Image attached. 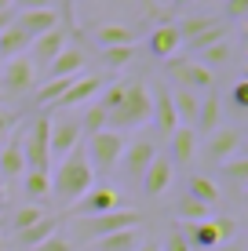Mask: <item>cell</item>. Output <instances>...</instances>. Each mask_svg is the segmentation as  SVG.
<instances>
[{
    "instance_id": "d6986e66",
    "label": "cell",
    "mask_w": 248,
    "mask_h": 251,
    "mask_svg": "<svg viewBox=\"0 0 248 251\" xmlns=\"http://www.w3.org/2000/svg\"><path fill=\"white\" fill-rule=\"evenodd\" d=\"M157 157V146L150 142V138H139V142H132V146H124V153H121V164H124V171L132 178H142V171L150 168V160Z\"/></svg>"
},
{
    "instance_id": "8d00e7d4",
    "label": "cell",
    "mask_w": 248,
    "mask_h": 251,
    "mask_svg": "<svg viewBox=\"0 0 248 251\" xmlns=\"http://www.w3.org/2000/svg\"><path fill=\"white\" fill-rule=\"evenodd\" d=\"M132 55H135V48H102V66L117 73V69H124L132 62Z\"/></svg>"
},
{
    "instance_id": "d6a6232c",
    "label": "cell",
    "mask_w": 248,
    "mask_h": 251,
    "mask_svg": "<svg viewBox=\"0 0 248 251\" xmlns=\"http://www.w3.org/2000/svg\"><path fill=\"white\" fill-rule=\"evenodd\" d=\"M44 215H48V211H44V204H22V207H15V211H11L7 226H11V233H22V229L37 226Z\"/></svg>"
},
{
    "instance_id": "60d3db41",
    "label": "cell",
    "mask_w": 248,
    "mask_h": 251,
    "mask_svg": "<svg viewBox=\"0 0 248 251\" xmlns=\"http://www.w3.org/2000/svg\"><path fill=\"white\" fill-rule=\"evenodd\" d=\"M15 127H19V113H15V109H4V106H0V146H4L7 138L15 135Z\"/></svg>"
},
{
    "instance_id": "ba28073f",
    "label": "cell",
    "mask_w": 248,
    "mask_h": 251,
    "mask_svg": "<svg viewBox=\"0 0 248 251\" xmlns=\"http://www.w3.org/2000/svg\"><path fill=\"white\" fill-rule=\"evenodd\" d=\"M33 88H37V66L29 62V55L0 62V91L4 95H26Z\"/></svg>"
},
{
    "instance_id": "603a6c76",
    "label": "cell",
    "mask_w": 248,
    "mask_h": 251,
    "mask_svg": "<svg viewBox=\"0 0 248 251\" xmlns=\"http://www.w3.org/2000/svg\"><path fill=\"white\" fill-rule=\"evenodd\" d=\"M22 193H26V201H29V204L51 201V171L26 168V175H22Z\"/></svg>"
},
{
    "instance_id": "7a4b0ae2",
    "label": "cell",
    "mask_w": 248,
    "mask_h": 251,
    "mask_svg": "<svg viewBox=\"0 0 248 251\" xmlns=\"http://www.w3.org/2000/svg\"><path fill=\"white\" fill-rule=\"evenodd\" d=\"M150 109H153V91L142 80H128V91L121 99V106L106 113V127L110 131H139V127L150 124Z\"/></svg>"
},
{
    "instance_id": "7c38bea8",
    "label": "cell",
    "mask_w": 248,
    "mask_h": 251,
    "mask_svg": "<svg viewBox=\"0 0 248 251\" xmlns=\"http://www.w3.org/2000/svg\"><path fill=\"white\" fill-rule=\"evenodd\" d=\"M168 160H172V168H190L193 157H197V131L186 124H179L172 135H168Z\"/></svg>"
},
{
    "instance_id": "c3c4849f",
    "label": "cell",
    "mask_w": 248,
    "mask_h": 251,
    "mask_svg": "<svg viewBox=\"0 0 248 251\" xmlns=\"http://www.w3.org/2000/svg\"><path fill=\"white\" fill-rule=\"evenodd\" d=\"M7 7H11V0H0V11H7Z\"/></svg>"
},
{
    "instance_id": "f6af8a7d",
    "label": "cell",
    "mask_w": 248,
    "mask_h": 251,
    "mask_svg": "<svg viewBox=\"0 0 248 251\" xmlns=\"http://www.w3.org/2000/svg\"><path fill=\"white\" fill-rule=\"evenodd\" d=\"M212 251H245V240H226V244H219V248H212Z\"/></svg>"
},
{
    "instance_id": "7dc6e473",
    "label": "cell",
    "mask_w": 248,
    "mask_h": 251,
    "mask_svg": "<svg viewBox=\"0 0 248 251\" xmlns=\"http://www.w3.org/2000/svg\"><path fill=\"white\" fill-rule=\"evenodd\" d=\"M135 251H161V244H153V240H142V244L135 248Z\"/></svg>"
},
{
    "instance_id": "9a60e30c",
    "label": "cell",
    "mask_w": 248,
    "mask_h": 251,
    "mask_svg": "<svg viewBox=\"0 0 248 251\" xmlns=\"http://www.w3.org/2000/svg\"><path fill=\"white\" fill-rule=\"evenodd\" d=\"M26 175V157H22V142L19 135H11L4 146H0V186L19 182Z\"/></svg>"
},
{
    "instance_id": "f546056e",
    "label": "cell",
    "mask_w": 248,
    "mask_h": 251,
    "mask_svg": "<svg viewBox=\"0 0 248 251\" xmlns=\"http://www.w3.org/2000/svg\"><path fill=\"white\" fill-rule=\"evenodd\" d=\"M219 178H226L230 186L245 189V182H248V153L241 150V153H234L230 160L219 164Z\"/></svg>"
},
{
    "instance_id": "b9f144b4",
    "label": "cell",
    "mask_w": 248,
    "mask_h": 251,
    "mask_svg": "<svg viewBox=\"0 0 248 251\" xmlns=\"http://www.w3.org/2000/svg\"><path fill=\"white\" fill-rule=\"evenodd\" d=\"M212 222H216L219 244H226V240H234V237H237V222L230 219V215H219V219H212Z\"/></svg>"
},
{
    "instance_id": "6da1fadb",
    "label": "cell",
    "mask_w": 248,
    "mask_h": 251,
    "mask_svg": "<svg viewBox=\"0 0 248 251\" xmlns=\"http://www.w3.org/2000/svg\"><path fill=\"white\" fill-rule=\"evenodd\" d=\"M91 186H95V171H91V164H88L84 146H77V150L66 153V157L58 160V168L51 171V197H55L58 207H73Z\"/></svg>"
},
{
    "instance_id": "277c9868",
    "label": "cell",
    "mask_w": 248,
    "mask_h": 251,
    "mask_svg": "<svg viewBox=\"0 0 248 251\" xmlns=\"http://www.w3.org/2000/svg\"><path fill=\"white\" fill-rule=\"evenodd\" d=\"M128 146V135L121 131H110V127H102V131L88 135V146H84V153H88V164L91 171H99V175H110V171L121 164V153Z\"/></svg>"
},
{
    "instance_id": "5b68a950",
    "label": "cell",
    "mask_w": 248,
    "mask_h": 251,
    "mask_svg": "<svg viewBox=\"0 0 248 251\" xmlns=\"http://www.w3.org/2000/svg\"><path fill=\"white\" fill-rule=\"evenodd\" d=\"M84 142V131H81V120L77 113H58V117H48V150H51V160H62L66 153H73L77 146Z\"/></svg>"
},
{
    "instance_id": "836d02e7",
    "label": "cell",
    "mask_w": 248,
    "mask_h": 251,
    "mask_svg": "<svg viewBox=\"0 0 248 251\" xmlns=\"http://www.w3.org/2000/svg\"><path fill=\"white\" fill-rule=\"evenodd\" d=\"M230 58H234V40H219V44L197 51V62L204 69H216V66H230Z\"/></svg>"
},
{
    "instance_id": "8992f818",
    "label": "cell",
    "mask_w": 248,
    "mask_h": 251,
    "mask_svg": "<svg viewBox=\"0 0 248 251\" xmlns=\"http://www.w3.org/2000/svg\"><path fill=\"white\" fill-rule=\"evenodd\" d=\"M22 142V157L26 168H37V171H51V150H48V117H33L26 135L19 138Z\"/></svg>"
},
{
    "instance_id": "7bdbcfd3",
    "label": "cell",
    "mask_w": 248,
    "mask_h": 251,
    "mask_svg": "<svg viewBox=\"0 0 248 251\" xmlns=\"http://www.w3.org/2000/svg\"><path fill=\"white\" fill-rule=\"evenodd\" d=\"M161 251H193V248H190V240L183 237V229L175 226L172 233H168V240H165V244H161Z\"/></svg>"
},
{
    "instance_id": "f907efd6",
    "label": "cell",
    "mask_w": 248,
    "mask_h": 251,
    "mask_svg": "<svg viewBox=\"0 0 248 251\" xmlns=\"http://www.w3.org/2000/svg\"><path fill=\"white\" fill-rule=\"evenodd\" d=\"M0 189H4V186H0Z\"/></svg>"
},
{
    "instance_id": "681fc988",
    "label": "cell",
    "mask_w": 248,
    "mask_h": 251,
    "mask_svg": "<svg viewBox=\"0 0 248 251\" xmlns=\"http://www.w3.org/2000/svg\"><path fill=\"white\" fill-rule=\"evenodd\" d=\"M186 4H193V0H175V7H186Z\"/></svg>"
},
{
    "instance_id": "ac0fdd59",
    "label": "cell",
    "mask_w": 248,
    "mask_h": 251,
    "mask_svg": "<svg viewBox=\"0 0 248 251\" xmlns=\"http://www.w3.org/2000/svg\"><path fill=\"white\" fill-rule=\"evenodd\" d=\"M84 66H88V55H84L81 48L66 44V48H62V51H58V55L44 66V76H81V73H84Z\"/></svg>"
},
{
    "instance_id": "8fae6325",
    "label": "cell",
    "mask_w": 248,
    "mask_h": 251,
    "mask_svg": "<svg viewBox=\"0 0 248 251\" xmlns=\"http://www.w3.org/2000/svg\"><path fill=\"white\" fill-rule=\"evenodd\" d=\"M121 207V197H117L113 186H91L88 193L81 197V201L73 204V215L77 219H91V215H106V211H117Z\"/></svg>"
},
{
    "instance_id": "e0dca14e",
    "label": "cell",
    "mask_w": 248,
    "mask_h": 251,
    "mask_svg": "<svg viewBox=\"0 0 248 251\" xmlns=\"http://www.w3.org/2000/svg\"><path fill=\"white\" fill-rule=\"evenodd\" d=\"M15 25L26 33V37H44V33L58 29V11L55 7H40V11H19L15 15Z\"/></svg>"
},
{
    "instance_id": "d4e9b609",
    "label": "cell",
    "mask_w": 248,
    "mask_h": 251,
    "mask_svg": "<svg viewBox=\"0 0 248 251\" xmlns=\"http://www.w3.org/2000/svg\"><path fill=\"white\" fill-rule=\"evenodd\" d=\"M29 44H33V37H26L19 25L11 22L4 33H0V62H11V58L26 55V51H29Z\"/></svg>"
},
{
    "instance_id": "bcb514c9",
    "label": "cell",
    "mask_w": 248,
    "mask_h": 251,
    "mask_svg": "<svg viewBox=\"0 0 248 251\" xmlns=\"http://www.w3.org/2000/svg\"><path fill=\"white\" fill-rule=\"evenodd\" d=\"M11 22H15V11H11V7H7V11H0V33H4Z\"/></svg>"
},
{
    "instance_id": "44dd1931",
    "label": "cell",
    "mask_w": 248,
    "mask_h": 251,
    "mask_svg": "<svg viewBox=\"0 0 248 251\" xmlns=\"http://www.w3.org/2000/svg\"><path fill=\"white\" fill-rule=\"evenodd\" d=\"M150 120L157 124L161 138H168L179 127V117H175V106H172V95L168 91H153V109H150Z\"/></svg>"
},
{
    "instance_id": "74e56055",
    "label": "cell",
    "mask_w": 248,
    "mask_h": 251,
    "mask_svg": "<svg viewBox=\"0 0 248 251\" xmlns=\"http://www.w3.org/2000/svg\"><path fill=\"white\" fill-rule=\"evenodd\" d=\"M230 109H234V117L248 113V80H245V76H237L234 88H230Z\"/></svg>"
},
{
    "instance_id": "ee69618b",
    "label": "cell",
    "mask_w": 248,
    "mask_h": 251,
    "mask_svg": "<svg viewBox=\"0 0 248 251\" xmlns=\"http://www.w3.org/2000/svg\"><path fill=\"white\" fill-rule=\"evenodd\" d=\"M40 7H51V0H11V11H40Z\"/></svg>"
},
{
    "instance_id": "4fadbf2b",
    "label": "cell",
    "mask_w": 248,
    "mask_h": 251,
    "mask_svg": "<svg viewBox=\"0 0 248 251\" xmlns=\"http://www.w3.org/2000/svg\"><path fill=\"white\" fill-rule=\"evenodd\" d=\"M172 175H175V168H172V160L165 157V153H157V157L150 160V168L142 171V193L150 197V201H157L161 193H168V186H172Z\"/></svg>"
},
{
    "instance_id": "e575fe53",
    "label": "cell",
    "mask_w": 248,
    "mask_h": 251,
    "mask_svg": "<svg viewBox=\"0 0 248 251\" xmlns=\"http://www.w3.org/2000/svg\"><path fill=\"white\" fill-rule=\"evenodd\" d=\"M77 120H81V131L84 135H95V131L106 127V109H102L99 102H88V106L77 113Z\"/></svg>"
},
{
    "instance_id": "9c48e42d",
    "label": "cell",
    "mask_w": 248,
    "mask_h": 251,
    "mask_svg": "<svg viewBox=\"0 0 248 251\" xmlns=\"http://www.w3.org/2000/svg\"><path fill=\"white\" fill-rule=\"evenodd\" d=\"M241 142H245V135H241L237 124H219L216 131L208 135V142H204V160H208L212 168H219V164L230 160L234 153H241Z\"/></svg>"
},
{
    "instance_id": "3957f363",
    "label": "cell",
    "mask_w": 248,
    "mask_h": 251,
    "mask_svg": "<svg viewBox=\"0 0 248 251\" xmlns=\"http://www.w3.org/2000/svg\"><path fill=\"white\" fill-rule=\"evenodd\" d=\"M142 215L135 207H117V211L106 215H91V219H77L70 237H77L73 244H95V240L110 237V233H121V229H139Z\"/></svg>"
},
{
    "instance_id": "83f0119b",
    "label": "cell",
    "mask_w": 248,
    "mask_h": 251,
    "mask_svg": "<svg viewBox=\"0 0 248 251\" xmlns=\"http://www.w3.org/2000/svg\"><path fill=\"white\" fill-rule=\"evenodd\" d=\"M168 95H172V106H175L179 124L193 127V120H197V102H201V95H193V91H186V88H175V91H168Z\"/></svg>"
},
{
    "instance_id": "d590c367",
    "label": "cell",
    "mask_w": 248,
    "mask_h": 251,
    "mask_svg": "<svg viewBox=\"0 0 248 251\" xmlns=\"http://www.w3.org/2000/svg\"><path fill=\"white\" fill-rule=\"evenodd\" d=\"M219 40H230V25L226 22H216L212 29H204V33H197L193 40H186L190 44V51L197 55V51H204V48H212V44H219Z\"/></svg>"
},
{
    "instance_id": "cb8c5ba5",
    "label": "cell",
    "mask_w": 248,
    "mask_h": 251,
    "mask_svg": "<svg viewBox=\"0 0 248 251\" xmlns=\"http://www.w3.org/2000/svg\"><path fill=\"white\" fill-rule=\"evenodd\" d=\"M99 48H135V29L124 22H102L95 29Z\"/></svg>"
},
{
    "instance_id": "30bf717a",
    "label": "cell",
    "mask_w": 248,
    "mask_h": 251,
    "mask_svg": "<svg viewBox=\"0 0 248 251\" xmlns=\"http://www.w3.org/2000/svg\"><path fill=\"white\" fill-rule=\"evenodd\" d=\"M106 88V80L95 73H81V76H73V84L66 88V95L55 102V109L58 113H70V109H84L88 102H95L99 99V91Z\"/></svg>"
},
{
    "instance_id": "1f68e13d",
    "label": "cell",
    "mask_w": 248,
    "mask_h": 251,
    "mask_svg": "<svg viewBox=\"0 0 248 251\" xmlns=\"http://www.w3.org/2000/svg\"><path fill=\"white\" fill-rule=\"evenodd\" d=\"M204 219H212V207H204L201 201H193V197H179L175 201V222H204Z\"/></svg>"
},
{
    "instance_id": "4dcf8cb0",
    "label": "cell",
    "mask_w": 248,
    "mask_h": 251,
    "mask_svg": "<svg viewBox=\"0 0 248 251\" xmlns=\"http://www.w3.org/2000/svg\"><path fill=\"white\" fill-rule=\"evenodd\" d=\"M216 22H223V19H219V15H212V11H208V15H186V19L175 22V29H179V37H183V44H186V40H193L197 33L212 29Z\"/></svg>"
},
{
    "instance_id": "f35d334b",
    "label": "cell",
    "mask_w": 248,
    "mask_h": 251,
    "mask_svg": "<svg viewBox=\"0 0 248 251\" xmlns=\"http://www.w3.org/2000/svg\"><path fill=\"white\" fill-rule=\"evenodd\" d=\"M77 244H73V237L66 229H58V233H51L48 240H40L37 248H29V251H73Z\"/></svg>"
},
{
    "instance_id": "484cf974",
    "label": "cell",
    "mask_w": 248,
    "mask_h": 251,
    "mask_svg": "<svg viewBox=\"0 0 248 251\" xmlns=\"http://www.w3.org/2000/svg\"><path fill=\"white\" fill-rule=\"evenodd\" d=\"M183 237L190 240V248H201V251L219 248V233H216V222H212V219H204V222H186Z\"/></svg>"
},
{
    "instance_id": "ffe728a7",
    "label": "cell",
    "mask_w": 248,
    "mask_h": 251,
    "mask_svg": "<svg viewBox=\"0 0 248 251\" xmlns=\"http://www.w3.org/2000/svg\"><path fill=\"white\" fill-rule=\"evenodd\" d=\"M219 124H223V99H219L216 91H204L201 102H197V120H193V131L212 135Z\"/></svg>"
},
{
    "instance_id": "4316f807",
    "label": "cell",
    "mask_w": 248,
    "mask_h": 251,
    "mask_svg": "<svg viewBox=\"0 0 248 251\" xmlns=\"http://www.w3.org/2000/svg\"><path fill=\"white\" fill-rule=\"evenodd\" d=\"M186 197L201 201L204 207H219V201H223V193H219V182H212L208 175H190V182H186Z\"/></svg>"
},
{
    "instance_id": "2e32d148",
    "label": "cell",
    "mask_w": 248,
    "mask_h": 251,
    "mask_svg": "<svg viewBox=\"0 0 248 251\" xmlns=\"http://www.w3.org/2000/svg\"><path fill=\"white\" fill-rule=\"evenodd\" d=\"M66 37H70V33H66L62 25H58V29H51V33H44V37H37V40L29 44V51H26V55H29V62L37 66V69H40V66H48L51 58L58 55V51L70 44Z\"/></svg>"
},
{
    "instance_id": "5bb4252c",
    "label": "cell",
    "mask_w": 248,
    "mask_h": 251,
    "mask_svg": "<svg viewBox=\"0 0 248 251\" xmlns=\"http://www.w3.org/2000/svg\"><path fill=\"white\" fill-rule=\"evenodd\" d=\"M146 44H150V55H153V58H165V62H168V58L179 55V48H183V37H179L175 22H161V25H153V29H150Z\"/></svg>"
},
{
    "instance_id": "7402d4cb",
    "label": "cell",
    "mask_w": 248,
    "mask_h": 251,
    "mask_svg": "<svg viewBox=\"0 0 248 251\" xmlns=\"http://www.w3.org/2000/svg\"><path fill=\"white\" fill-rule=\"evenodd\" d=\"M58 229H62V215H44L37 226H29V229H22V233H15V244L29 251V248H37L40 240H48L51 233H58Z\"/></svg>"
},
{
    "instance_id": "f1b7e54d",
    "label": "cell",
    "mask_w": 248,
    "mask_h": 251,
    "mask_svg": "<svg viewBox=\"0 0 248 251\" xmlns=\"http://www.w3.org/2000/svg\"><path fill=\"white\" fill-rule=\"evenodd\" d=\"M142 244V233L139 229H121V233H110V237H102L95 240V251H135Z\"/></svg>"
},
{
    "instance_id": "ab89813d",
    "label": "cell",
    "mask_w": 248,
    "mask_h": 251,
    "mask_svg": "<svg viewBox=\"0 0 248 251\" xmlns=\"http://www.w3.org/2000/svg\"><path fill=\"white\" fill-rule=\"evenodd\" d=\"M248 19V0H223V22Z\"/></svg>"
},
{
    "instance_id": "52a82bcc",
    "label": "cell",
    "mask_w": 248,
    "mask_h": 251,
    "mask_svg": "<svg viewBox=\"0 0 248 251\" xmlns=\"http://www.w3.org/2000/svg\"><path fill=\"white\" fill-rule=\"evenodd\" d=\"M168 76L175 80V88H186V91H212V84H216V76H212V69H204L197 58H168Z\"/></svg>"
}]
</instances>
